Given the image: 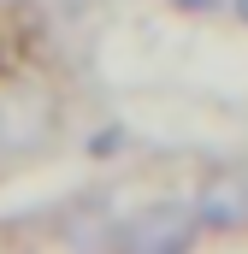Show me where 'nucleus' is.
<instances>
[{
    "label": "nucleus",
    "instance_id": "obj_4",
    "mask_svg": "<svg viewBox=\"0 0 248 254\" xmlns=\"http://www.w3.org/2000/svg\"><path fill=\"white\" fill-rule=\"evenodd\" d=\"M237 18H243V24H248V0H237Z\"/></svg>",
    "mask_w": 248,
    "mask_h": 254
},
{
    "label": "nucleus",
    "instance_id": "obj_2",
    "mask_svg": "<svg viewBox=\"0 0 248 254\" xmlns=\"http://www.w3.org/2000/svg\"><path fill=\"white\" fill-rule=\"evenodd\" d=\"M54 136V101L24 89V95H6L0 101V148L6 154H24V148H42Z\"/></svg>",
    "mask_w": 248,
    "mask_h": 254
},
{
    "label": "nucleus",
    "instance_id": "obj_1",
    "mask_svg": "<svg viewBox=\"0 0 248 254\" xmlns=\"http://www.w3.org/2000/svg\"><path fill=\"white\" fill-rule=\"evenodd\" d=\"M195 207H184V201H154V207H142L130 225H124V243L142 254H166V249H184L189 237H195Z\"/></svg>",
    "mask_w": 248,
    "mask_h": 254
},
{
    "label": "nucleus",
    "instance_id": "obj_3",
    "mask_svg": "<svg viewBox=\"0 0 248 254\" xmlns=\"http://www.w3.org/2000/svg\"><path fill=\"white\" fill-rule=\"evenodd\" d=\"M195 219L207 231H237L248 225V178L243 172H213L195 195Z\"/></svg>",
    "mask_w": 248,
    "mask_h": 254
}]
</instances>
